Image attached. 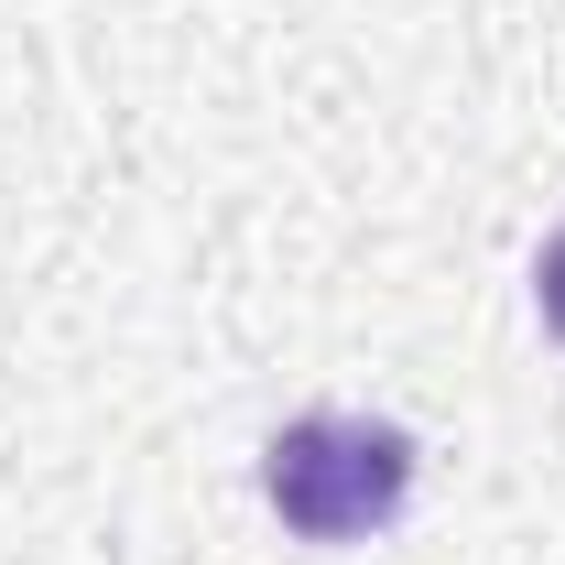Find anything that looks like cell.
<instances>
[{
	"mask_svg": "<svg viewBox=\"0 0 565 565\" xmlns=\"http://www.w3.org/2000/svg\"><path fill=\"white\" fill-rule=\"evenodd\" d=\"M262 500L305 544H359L414 500V435L370 414H305L262 446Z\"/></svg>",
	"mask_w": 565,
	"mask_h": 565,
	"instance_id": "obj_1",
	"label": "cell"
},
{
	"mask_svg": "<svg viewBox=\"0 0 565 565\" xmlns=\"http://www.w3.org/2000/svg\"><path fill=\"white\" fill-rule=\"evenodd\" d=\"M533 305H544V327L565 338V228L544 239V262H533Z\"/></svg>",
	"mask_w": 565,
	"mask_h": 565,
	"instance_id": "obj_2",
	"label": "cell"
}]
</instances>
